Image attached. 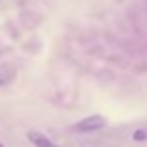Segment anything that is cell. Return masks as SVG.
<instances>
[{
  "label": "cell",
  "mask_w": 147,
  "mask_h": 147,
  "mask_svg": "<svg viewBox=\"0 0 147 147\" xmlns=\"http://www.w3.org/2000/svg\"><path fill=\"white\" fill-rule=\"evenodd\" d=\"M0 147H6V145H4V144H2V142H0Z\"/></svg>",
  "instance_id": "obj_5"
},
{
  "label": "cell",
  "mask_w": 147,
  "mask_h": 147,
  "mask_svg": "<svg viewBox=\"0 0 147 147\" xmlns=\"http://www.w3.org/2000/svg\"><path fill=\"white\" fill-rule=\"evenodd\" d=\"M26 138H28V142H30L34 147H60V145L54 144V142L50 140L49 136L37 132V130H30V132L26 134Z\"/></svg>",
  "instance_id": "obj_3"
},
{
  "label": "cell",
  "mask_w": 147,
  "mask_h": 147,
  "mask_svg": "<svg viewBox=\"0 0 147 147\" xmlns=\"http://www.w3.org/2000/svg\"><path fill=\"white\" fill-rule=\"evenodd\" d=\"M19 75V69L15 67L13 63H4L0 65V88H6L17 78Z\"/></svg>",
  "instance_id": "obj_2"
},
{
  "label": "cell",
  "mask_w": 147,
  "mask_h": 147,
  "mask_svg": "<svg viewBox=\"0 0 147 147\" xmlns=\"http://www.w3.org/2000/svg\"><path fill=\"white\" fill-rule=\"evenodd\" d=\"M106 117L100 114H91V115H86L82 117L80 121H76L73 125V129L78 130V132H95V130H100L106 127Z\"/></svg>",
  "instance_id": "obj_1"
},
{
  "label": "cell",
  "mask_w": 147,
  "mask_h": 147,
  "mask_svg": "<svg viewBox=\"0 0 147 147\" xmlns=\"http://www.w3.org/2000/svg\"><path fill=\"white\" fill-rule=\"evenodd\" d=\"M134 140H145V134L144 132H136L134 134Z\"/></svg>",
  "instance_id": "obj_4"
}]
</instances>
